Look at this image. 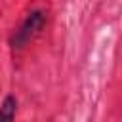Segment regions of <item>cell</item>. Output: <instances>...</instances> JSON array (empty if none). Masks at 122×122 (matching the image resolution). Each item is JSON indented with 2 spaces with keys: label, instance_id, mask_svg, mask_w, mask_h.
I'll use <instances>...</instances> for the list:
<instances>
[{
  "label": "cell",
  "instance_id": "cell-2",
  "mask_svg": "<svg viewBox=\"0 0 122 122\" xmlns=\"http://www.w3.org/2000/svg\"><path fill=\"white\" fill-rule=\"evenodd\" d=\"M15 111H17V99L13 95H6L0 109V122H13Z\"/></svg>",
  "mask_w": 122,
  "mask_h": 122
},
{
  "label": "cell",
  "instance_id": "cell-1",
  "mask_svg": "<svg viewBox=\"0 0 122 122\" xmlns=\"http://www.w3.org/2000/svg\"><path fill=\"white\" fill-rule=\"evenodd\" d=\"M44 25H46V13L44 11H32L23 23H21V27L13 32V36H11V48L13 50H21V48H25L29 42H32L34 40V36L44 29Z\"/></svg>",
  "mask_w": 122,
  "mask_h": 122
}]
</instances>
